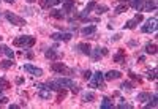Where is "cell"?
Segmentation results:
<instances>
[{
  "instance_id": "cell-1",
  "label": "cell",
  "mask_w": 158,
  "mask_h": 109,
  "mask_svg": "<svg viewBox=\"0 0 158 109\" xmlns=\"http://www.w3.org/2000/svg\"><path fill=\"white\" fill-rule=\"evenodd\" d=\"M35 43H36V40L32 35H21V36L13 40V44L18 48H32Z\"/></svg>"
},
{
  "instance_id": "cell-2",
  "label": "cell",
  "mask_w": 158,
  "mask_h": 109,
  "mask_svg": "<svg viewBox=\"0 0 158 109\" xmlns=\"http://www.w3.org/2000/svg\"><path fill=\"white\" fill-rule=\"evenodd\" d=\"M89 86L94 87V89H101L104 90L106 89V84H104V76L101 71H97V73H92L90 79H89Z\"/></svg>"
},
{
  "instance_id": "cell-3",
  "label": "cell",
  "mask_w": 158,
  "mask_h": 109,
  "mask_svg": "<svg viewBox=\"0 0 158 109\" xmlns=\"http://www.w3.org/2000/svg\"><path fill=\"white\" fill-rule=\"evenodd\" d=\"M5 18L8 22H11L13 25H18V27H24V25H27V22H25L24 18L15 15V13H11V11H5Z\"/></svg>"
},
{
  "instance_id": "cell-4",
  "label": "cell",
  "mask_w": 158,
  "mask_h": 109,
  "mask_svg": "<svg viewBox=\"0 0 158 109\" xmlns=\"http://www.w3.org/2000/svg\"><path fill=\"white\" fill-rule=\"evenodd\" d=\"M51 71H54L57 74H62V76L74 73V70H71V68H68L67 65H63V63H51Z\"/></svg>"
},
{
  "instance_id": "cell-5",
  "label": "cell",
  "mask_w": 158,
  "mask_h": 109,
  "mask_svg": "<svg viewBox=\"0 0 158 109\" xmlns=\"http://www.w3.org/2000/svg\"><path fill=\"white\" fill-rule=\"evenodd\" d=\"M156 22H158V18H156V16L147 19L146 24L141 27V32H142V33H152V32H155V30H156Z\"/></svg>"
},
{
  "instance_id": "cell-6",
  "label": "cell",
  "mask_w": 158,
  "mask_h": 109,
  "mask_svg": "<svg viewBox=\"0 0 158 109\" xmlns=\"http://www.w3.org/2000/svg\"><path fill=\"white\" fill-rule=\"evenodd\" d=\"M106 56H108V48H104V46H97L94 51H90V57L95 62H98L100 59L106 57Z\"/></svg>"
},
{
  "instance_id": "cell-7",
  "label": "cell",
  "mask_w": 158,
  "mask_h": 109,
  "mask_svg": "<svg viewBox=\"0 0 158 109\" xmlns=\"http://www.w3.org/2000/svg\"><path fill=\"white\" fill-rule=\"evenodd\" d=\"M142 21H144V16L141 15V13H138V15H136L133 19H130V21H127V22L123 24V29L133 30V29H136V25H139Z\"/></svg>"
},
{
  "instance_id": "cell-8",
  "label": "cell",
  "mask_w": 158,
  "mask_h": 109,
  "mask_svg": "<svg viewBox=\"0 0 158 109\" xmlns=\"http://www.w3.org/2000/svg\"><path fill=\"white\" fill-rule=\"evenodd\" d=\"M71 33L68 32H56V33H51V40H54V41H63V43H68L71 40Z\"/></svg>"
},
{
  "instance_id": "cell-9",
  "label": "cell",
  "mask_w": 158,
  "mask_h": 109,
  "mask_svg": "<svg viewBox=\"0 0 158 109\" xmlns=\"http://www.w3.org/2000/svg\"><path fill=\"white\" fill-rule=\"evenodd\" d=\"M24 71L25 73H29V74H32V76H43V70H41V68H38V66H33L32 63H25L24 65Z\"/></svg>"
},
{
  "instance_id": "cell-10",
  "label": "cell",
  "mask_w": 158,
  "mask_h": 109,
  "mask_svg": "<svg viewBox=\"0 0 158 109\" xmlns=\"http://www.w3.org/2000/svg\"><path fill=\"white\" fill-rule=\"evenodd\" d=\"M115 63H120V65H127V52L125 49H118L117 54H114V59H112Z\"/></svg>"
},
{
  "instance_id": "cell-11",
  "label": "cell",
  "mask_w": 158,
  "mask_h": 109,
  "mask_svg": "<svg viewBox=\"0 0 158 109\" xmlns=\"http://www.w3.org/2000/svg\"><path fill=\"white\" fill-rule=\"evenodd\" d=\"M118 3H127L128 6H131V8H135V10H138V11H142V2L144 0H117Z\"/></svg>"
},
{
  "instance_id": "cell-12",
  "label": "cell",
  "mask_w": 158,
  "mask_h": 109,
  "mask_svg": "<svg viewBox=\"0 0 158 109\" xmlns=\"http://www.w3.org/2000/svg\"><path fill=\"white\" fill-rule=\"evenodd\" d=\"M74 51L81 52L82 56H90L92 48H90V44H89V43H79V44H76V46H74Z\"/></svg>"
},
{
  "instance_id": "cell-13",
  "label": "cell",
  "mask_w": 158,
  "mask_h": 109,
  "mask_svg": "<svg viewBox=\"0 0 158 109\" xmlns=\"http://www.w3.org/2000/svg\"><path fill=\"white\" fill-rule=\"evenodd\" d=\"M104 79L106 81H115V79H120L122 78V73L118 71V70H109L106 74H103Z\"/></svg>"
},
{
  "instance_id": "cell-14",
  "label": "cell",
  "mask_w": 158,
  "mask_h": 109,
  "mask_svg": "<svg viewBox=\"0 0 158 109\" xmlns=\"http://www.w3.org/2000/svg\"><path fill=\"white\" fill-rule=\"evenodd\" d=\"M153 10H156V0H144L142 11H153Z\"/></svg>"
},
{
  "instance_id": "cell-15",
  "label": "cell",
  "mask_w": 158,
  "mask_h": 109,
  "mask_svg": "<svg viewBox=\"0 0 158 109\" xmlns=\"http://www.w3.org/2000/svg\"><path fill=\"white\" fill-rule=\"evenodd\" d=\"M74 0H67V2H63V6H62V11L63 13H74Z\"/></svg>"
},
{
  "instance_id": "cell-16",
  "label": "cell",
  "mask_w": 158,
  "mask_h": 109,
  "mask_svg": "<svg viewBox=\"0 0 158 109\" xmlns=\"http://www.w3.org/2000/svg\"><path fill=\"white\" fill-rule=\"evenodd\" d=\"M144 52H146L147 56H155V54H156V43L149 41L146 46H144Z\"/></svg>"
},
{
  "instance_id": "cell-17",
  "label": "cell",
  "mask_w": 158,
  "mask_h": 109,
  "mask_svg": "<svg viewBox=\"0 0 158 109\" xmlns=\"http://www.w3.org/2000/svg\"><path fill=\"white\" fill-rule=\"evenodd\" d=\"M38 97L41 98V100H51V97H52V90H49L48 87L40 89V90H38Z\"/></svg>"
},
{
  "instance_id": "cell-18",
  "label": "cell",
  "mask_w": 158,
  "mask_h": 109,
  "mask_svg": "<svg viewBox=\"0 0 158 109\" xmlns=\"http://www.w3.org/2000/svg\"><path fill=\"white\" fill-rule=\"evenodd\" d=\"M44 56H46L48 60H57V59H60L62 54H60V52H56V49H48V51L44 52Z\"/></svg>"
},
{
  "instance_id": "cell-19",
  "label": "cell",
  "mask_w": 158,
  "mask_h": 109,
  "mask_svg": "<svg viewBox=\"0 0 158 109\" xmlns=\"http://www.w3.org/2000/svg\"><path fill=\"white\" fill-rule=\"evenodd\" d=\"M97 100V95L94 92H84L82 93V103H94Z\"/></svg>"
},
{
  "instance_id": "cell-20",
  "label": "cell",
  "mask_w": 158,
  "mask_h": 109,
  "mask_svg": "<svg viewBox=\"0 0 158 109\" xmlns=\"http://www.w3.org/2000/svg\"><path fill=\"white\" fill-rule=\"evenodd\" d=\"M95 32H97V25H85V27H82V29H81V33H82L84 36L94 35Z\"/></svg>"
},
{
  "instance_id": "cell-21",
  "label": "cell",
  "mask_w": 158,
  "mask_h": 109,
  "mask_svg": "<svg viewBox=\"0 0 158 109\" xmlns=\"http://www.w3.org/2000/svg\"><path fill=\"white\" fill-rule=\"evenodd\" d=\"M51 18H54V19H57V21H63L65 19V13L62 11V10H51Z\"/></svg>"
},
{
  "instance_id": "cell-22",
  "label": "cell",
  "mask_w": 158,
  "mask_h": 109,
  "mask_svg": "<svg viewBox=\"0 0 158 109\" xmlns=\"http://www.w3.org/2000/svg\"><path fill=\"white\" fill-rule=\"evenodd\" d=\"M62 0H40V5H41L43 8H51V6H54L57 3H60Z\"/></svg>"
},
{
  "instance_id": "cell-23",
  "label": "cell",
  "mask_w": 158,
  "mask_h": 109,
  "mask_svg": "<svg viewBox=\"0 0 158 109\" xmlns=\"http://www.w3.org/2000/svg\"><path fill=\"white\" fill-rule=\"evenodd\" d=\"M67 95H68L67 89H59V90H57V98H56V103H62L65 98H67Z\"/></svg>"
},
{
  "instance_id": "cell-24",
  "label": "cell",
  "mask_w": 158,
  "mask_h": 109,
  "mask_svg": "<svg viewBox=\"0 0 158 109\" xmlns=\"http://www.w3.org/2000/svg\"><path fill=\"white\" fill-rule=\"evenodd\" d=\"M136 98H138V101H139V103H147V101L152 98V95H150L149 92H141Z\"/></svg>"
},
{
  "instance_id": "cell-25",
  "label": "cell",
  "mask_w": 158,
  "mask_h": 109,
  "mask_svg": "<svg viewBox=\"0 0 158 109\" xmlns=\"http://www.w3.org/2000/svg\"><path fill=\"white\" fill-rule=\"evenodd\" d=\"M100 107L101 109H112L114 107V103L108 98V97H104L103 100H101V104H100Z\"/></svg>"
},
{
  "instance_id": "cell-26",
  "label": "cell",
  "mask_w": 158,
  "mask_h": 109,
  "mask_svg": "<svg viewBox=\"0 0 158 109\" xmlns=\"http://www.w3.org/2000/svg\"><path fill=\"white\" fill-rule=\"evenodd\" d=\"M0 49H2V54H3V56H6L8 59H13V57H15V52H13L8 46H5V44H0Z\"/></svg>"
},
{
  "instance_id": "cell-27",
  "label": "cell",
  "mask_w": 158,
  "mask_h": 109,
  "mask_svg": "<svg viewBox=\"0 0 158 109\" xmlns=\"http://www.w3.org/2000/svg\"><path fill=\"white\" fill-rule=\"evenodd\" d=\"M8 89H11V84L5 78H0V93H2L3 90H8Z\"/></svg>"
},
{
  "instance_id": "cell-28",
  "label": "cell",
  "mask_w": 158,
  "mask_h": 109,
  "mask_svg": "<svg viewBox=\"0 0 158 109\" xmlns=\"http://www.w3.org/2000/svg\"><path fill=\"white\" fill-rule=\"evenodd\" d=\"M128 8H130V6H128L127 3H122V5H118V6L114 8V13H115V15H122V13H127Z\"/></svg>"
},
{
  "instance_id": "cell-29",
  "label": "cell",
  "mask_w": 158,
  "mask_h": 109,
  "mask_svg": "<svg viewBox=\"0 0 158 109\" xmlns=\"http://www.w3.org/2000/svg\"><path fill=\"white\" fill-rule=\"evenodd\" d=\"M11 66H13V60L11 59H5V60L0 62V68H2V70H8V68H11Z\"/></svg>"
},
{
  "instance_id": "cell-30",
  "label": "cell",
  "mask_w": 158,
  "mask_h": 109,
  "mask_svg": "<svg viewBox=\"0 0 158 109\" xmlns=\"http://www.w3.org/2000/svg\"><path fill=\"white\" fill-rule=\"evenodd\" d=\"M133 87H135V86L131 84L130 81H125V82H122V84H120V89H122L123 92H131V90H133Z\"/></svg>"
},
{
  "instance_id": "cell-31",
  "label": "cell",
  "mask_w": 158,
  "mask_h": 109,
  "mask_svg": "<svg viewBox=\"0 0 158 109\" xmlns=\"http://www.w3.org/2000/svg\"><path fill=\"white\" fill-rule=\"evenodd\" d=\"M95 8H97V15H100V16L109 11V6H106V5H97Z\"/></svg>"
},
{
  "instance_id": "cell-32",
  "label": "cell",
  "mask_w": 158,
  "mask_h": 109,
  "mask_svg": "<svg viewBox=\"0 0 158 109\" xmlns=\"http://www.w3.org/2000/svg\"><path fill=\"white\" fill-rule=\"evenodd\" d=\"M156 98H158V97H156V93H153V97H152V98L149 100L150 103H147V104H146V109H150V107H156Z\"/></svg>"
},
{
  "instance_id": "cell-33",
  "label": "cell",
  "mask_w": 158,
  "mask_h": 109,
  "mask_svg": "<svg viewBox=\"0 0 158 109\" xmlns=\"http://www.w3.org/2000/svg\"><path fill=\"white\" fill-rule=\"evenodd\" d=\"M146 74H147V79H149V81H156V68H153V70H149Z\"/></svg>"
},
{
  "instance_id": "cell-34",
  "label": "cell",
  "mask_w": 158,
  "mask_h": 109,
  "mask_svg": "<svg viewBox=\"0 0 158 109\" xmlns=\"http://www.w3.org/2000/svg\"><path fill=\"white\" fill-rule=\"evenodd\" d=\"M128 76H130L131 79H135V81H138V82H139V84L142 82V79H141V76H138V74H135L133 71H128Z\"/></svg>"
},
{
  "instance_id": "cell-35",
  "label": "cell",
  "mask_w": 158,
  "mask_h": 109,
  "mask_svg": "<svg viewBox=\"0 0 158 109\" xmlns=\"http://www.w3.org/2000/svg\"><path fill=\"white\" fill-rule=\"evenodd\" d=\"M117 107H120V109H125V107H127V109H131L133 106H131L130 103H118V104H117Z\"/></svg>"
},
{
  "instance_id": "cell-36",
  "label": "cell",
  "mask_w": 158,
  "mask_h": 109,
  "mask_svg": "<svg viewBox=\"0 0 158 109\" xmlns=\"http://www.w3.org/2000/svg\"><path fill=\"white\" fill-rule=\"evenodd\" d=\"M90 76H92V71H90V70H85V71H82V78H84L85 81H89V79H90Z\"/></svg>"
},
{
  "instance_id": "cell-37",
  "label": "cell",
  "mask_w": 158,
  "mask_h": 109,
  "mask_svg": "<svg viewBox=\"0 0 158 109\" xmlns=\"http://www.w3.org/2000/svg\"><path fill=\"white\" fill-rule=\"evenodd\" d=\"M8 103V98L6 97H3L2 93H0V104H6Z\"/></svg>"
},
{
  "instance_id": "cell-38",
  "label": "cell",
  "mask_w": 158,
  "mask_h": 109,
  "mask_svg": "<svg viewBox=\"0 0 158 109\" xmlns=\"http://www.w3.org/2000/svg\"><path fill=\"white\" fill-rule=\"evenodd\" d=\"M120 38H122V35H120V33H115V35L111 38V41H112V43H114V41H118Z\"/></svg>"
},
{
  "instance_id": "cell-39",
  "label": "cell",
  "mask_w": 158,
  "mask_h": 109,
  "mask_svg": "<svg viewBox=\"0 0 158 109\" xmlns=\"http://www.w3.org/2000/svg\"><path fill=\"white\" fill-rule=\"evenodd\" d=\"M71 92H73L74 95H76V93H79V87H77V84H76L74 87H71Z\"/></svg>"
},
{
  "instance_id": "cell-40",
  "label": "cell",
  "mask_w": 158,
  "mask_h": 109,
  "mask_svg": "<svg viewBox=\"0 0 158 109\" xmlns=\"http://www.w3.org/2000/svg\"><path fill=\"white\" fill-rule=\"evenodd\" d=\"M25 57H29V59H33V52L27 51V52H25Z\"/></svg>"
},
{
  "instance_id": "cell-41",
  "label": "cell",
  "mask_w": 158,
  "mask_h": 109,
  "mask_svg": "<svg viewBox=\"0 0 158 109\" xmlns=\"http://www.w3.org/2000/svg\"><path fill=\"white\" fill-rule=\"evenodd\" d=\"M8 107H10V109H18V107H21V106H19V104H10Z\"/></svg>"
},
{
  "instance_id": "cell-42",
  "label": "cell",
  "mask_w": 158,
  "mask_h": 109,
  "mask_svg": "<svg viewBox=\"0 0 158 109\" xmlns=\"http://www.w3.org/2000/svg\"><path fill=\"white\" fill-rule=\"evenodd\" d=\"M16 82H18V84H22V82H24V78H18Z\"/></svg>"
},
{
  "instance_id": "cell-43",
  "label": "cell",
  "mask_w": 158,
  "mask_h": 109,
  "mask_svg": "<svg viewBox=\"0 0 158 109\" xmlns=\"http://www.w3.org/2000/svg\"><path fill=\"white\" fill-rule=\"evenodd\" d=\"M136 44H138L136 41H130V43H128V46H131V48H133V46H136Z\"/></svg>"
},
{
  "instance_id": "cell-44",
  "label": "cell",
  "mask_w": 158,
  "mask_h": 109,
  "mask_svg": "<svg viewBox=\"0 0 158 109\" xmlns=\"http://www.w3.org/2000/svg\"><path fill=\"white\" fill-rule=\"evenodd\" d=\"M144 60H146V57H144V56H141V57L138 59V62H144Z\"/></svg>"
},
{
  "instance_id": "cell-45",
  "label": "cell",
  "mask_w": 158,
  "mask_h": 109,
  "mask_svg": "<svg viewBox=\"0 0 158 109\" xmlns=\"http://www.w3.org/2000/svg\"><path fill=\"white\" fill-rule=\"evenodd\" d=\"M3 2H6V3H13L15 0H3Z\"/></svg>"
},
{
  "instance_id": "cell-46",
  "label": "cell",
  "mask_w": 158,
  "mask_h": 109,
  "mask_svg": "<svg viewBox=\"0 0 158 109\" xmlns=\"http://www.w3.org/2000/svg\"><path fill=\"white\" fill-rule=\"evenodd\" d=\"M27 2H29V3H33V2H36V0H27Z\"/></svg>"
},
{
  "instance_id": "cell-47",
  "label": "cell",
  "mask_w": 158,
  "mask_h": 109,
  "mask_svg": "<svg viewBox=\"0 0 158 109\" xmlns=\"http://www.w3.org/2000/svg\"><path fill=\"white\" fill-rule=\"evenodd\" d=\"M2 40H3V38H2V36H0V41H2Z\"/></svg>"
},
{
  "instance_id": "cell-48",
  "label": "cell",
  "mask_w": 158,
  "mask_h": 109,
  "mask_svg": "<svg viewBox=\"0 0 158 109\" xmlns=\"http://www.w3.org/2000/svg\"><path fill=\"white\" fill-rule=\"evenodd\" d=\"M0 54H2V49H0Z\"/></svg>"
}]
</instances>
